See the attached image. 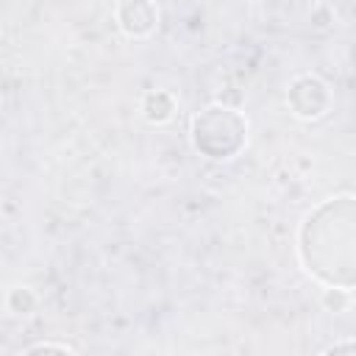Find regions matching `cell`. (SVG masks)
<instances>
[]
</instances>
